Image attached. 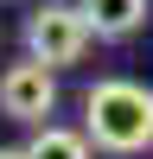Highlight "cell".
<instances>
[{"label":"cell","instance_id":"4","mask_svg":"<svg viewBox=\"0 0 153 159\" xmlns=\"http://www.w3.org/2000/svg\"><path fill=\"white\" fill-rule=\"evenodd\" d=\"M76 7L102 45H128L134 32H147V0H76Z\"/></svg>","mask_w":153,"mask_h":159},{"label":"cell","instance_id":"1","mask_svg":"<svg viewBox=\"0 0 153 159\" xmlns=\"http://www.w3.org/2000/svg\"><path fill=\"white\" fill-rule=\"evenodd\" d=\"M83 134L96 153H147L153 147V89L134 76H102L83 96Z\"/></svg>","mask_w":153,"mask_h":159},{"label":"cell","instance_id":"2","mask_svg":"<svg viewBox=\"0 0 153 159\" xmlns=\"http://www.w3.org/2000/svg\"><path fill=\"white\" fill-rule=\"evenodd\" d=\"M89 38H96V32H89V19H83V7H76V0H45V7L26 13V57L51 64V70L83 64Z\"/></svg>","mask_w":153,"mask_h":159},{"label":"cell","instance_id":"6","mask_svg":"<svg viewBox=\"0 0 153 159\" xmlns=\"http://www.w3.org/2000/svg\"><path fill=\"white\" fill-rule=\"evenodd\" d=\"M0 159H26V147H0Z\"/></svg>","mask_w":153,"mask_h":159},{"label":"cell","instance_id":"5","mask_svg":"<svg viewBox=\"0 0 153 159\" xmlns=\"http://www.w3.org/2000/svg\"><path fill=\"white\" fill-rule=\"evenodd\" d=\"M26 159H96V140L76 134V127L38 121V127H32V140H26Z\"/></svg>","mask_w":153,"mask_h":159},{"label":"cell","instance_id":"3","mask_svg":"<svg viewBox=\"0 0 153 159\" xmlns=\"http://www.w3.org/2000/svg\"><path fill=\"white\" fill-rule=\"evenodd\" d=\"M51 108H58V70H51V64L26 57V64H7V70H0V115H7V121L38 127Z\"/></svg>","mask_w":153,"mask_h":159}]
</instances>
